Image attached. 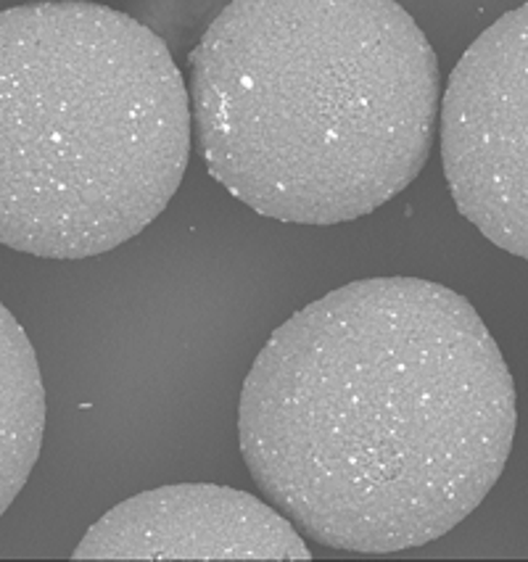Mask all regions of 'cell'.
Wrapping results in <instances>:
<instances>
[{
  "instance_id": "cell-1",
  "label": "cell",
  "mask_w": 528,
  "mask_h": 562,
  "mask_svg": "<svg viewBox=\"0 0 528 562\" xmlns=\"http://www.w3.org/2000/svg\"><path fill=\"white\" fill-rule=\"evenodd\" d=\"M515 389L468 299L370 278L285 319L238 404L240 454L270 505L317 544L426 547L499 481Z\"/></svg>"
},
{
  "instance_id": "cell-2",
  "label": "cell",
  "mask_w": 528,
  "mask_h": 562,
  "mask_svg": "<svg viewBox=\"0 0 528 562\" xmlns=\"http://www.w3.org/2000/svg\"><path fill=\"white\" fill-rule=\"evenodd\" d=\"M195 146L257 214L338 225L426 167L439 61L396 0H233L191 54Z\"/></svg>"
},
{
  "instance_id": "cell-3",
  "label": "cell",
  "mask_w": 528,
  "mask_h": 562,
  "mask_svg": "<svg viewBox=\"0 0 528 562\" xmlns=\"http://www.w3.org/2000/svg\"><path fill=\"white\" fill-rule=\"evenodd\" d=\"M191 122L138 19L85 0L0 11V244L41 259L127 244L178 193Z\"/></svg>"
},
{
  "instance_id": "cell-4",
  "label": "cell",
  "mask_w": 528,
  "mask_h": 562,
  "mask_svg": "<svg viewBox=\"0 0 528 562\" xmlns=\"http://www.w3.org/2000/svg\"><path fill=\"white\" fill-rule=\"evenodd\" d=\"M439 111L454 206L494 246L528 259V3L475 37Z\"/></svg>"
},
{
  "instance_id": "cell-5",
  "label": "cell",
  "mask_w": 528,
  "mask_h": 562,
  "mask_svg": "<svg viewBox=\"0 0 528 562\" xmlns=\"http://www.w3.org/2000/svg\"><path fill=\"white\" fill-rule=\"evenodd\" d=\"M77 560H310L293 522L254 494L212 483L161 486L109 509Z\"/></svg>"
},
{
  "instance_id": "cell-6",
  "label": "cell",
  "mask_w": 528,
  "mask_h": 562,
  "mask_svg": "<svg viewBox=\"0 0 528 562\" xmlns=\"http://www.w3.org/2000/svg\"><path fill=\"white\" fill-rule=\"evenodd\" d=\"M45 391L35 349L0 304V515L27 483L43 447Z\"/></svg>"
}]
</instances>
